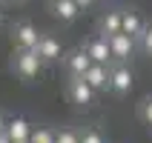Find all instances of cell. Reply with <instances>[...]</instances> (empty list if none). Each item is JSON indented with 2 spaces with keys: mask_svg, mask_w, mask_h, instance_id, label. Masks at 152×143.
I'll list each match as a JSON object with an SVG mask.
<instances>
[{
  "mask_svg": "<svg viewBox=\"0 0 152 143\" xmlns=\"http://www.w3.org/2000/svg\"><path fill=\"white\" fill-rule=\"evenodd\" d=\"M9 69H12V75H15L17 80L32 83V80H37V77L43 75L46 63L40 60V54L34 49H15L12 52V60H9Z\"/></svg>",
  "mask_w": 152,
  "mask_h": 143,
  "instance_id": "1",
  "label": "cell"
},
{
  "mask_svg": "<svg viewBox=\"0 0 152 143\" xmlns=\"http://www.w3.org/2000/svg\"><path fill=\"white\" fill-rule=\"evenodd\" d=\"M66 97L77 109H92L95 103H98V92L86 83L83 77H69L66 80Z\"/></svg>",
  "mask_w": 152,
  "mask_h": 143,
  "instance_id": "2",
  "label": "cell"
},
{
  "mask_svg": "<svg viewBox=\"0 0 152 143\" xmlns=\"http://www.w3.org/2000/svg\"><path fill=\"white\" fill-rule=\"evenodd\" d=\"M135 86V75L126 63H109V94L126 97Z\"/></svg>",
  "mask_w": 152,
  "mask_h": 143,
  "instance_id": "3",
  "label": "cell"
},
{
  "mask_svg": "<svg viewBox=\"0 0 152 143\" xmlns=\"http://www.w3.org/2000/svg\"><path fill=\"white\" fill-rule=\"evenodd\" d=\"M109 40V52H112V63H129L132 60V54H135V46L138 43L129 37V34L124 32H115L106 37Z\"/></svg>",
  "mask_w": 152,
  "mask_h": 143,
  "instance_id": "4",
  "label": "cell"
},
{
  "mask_svg": "<svg viewBox=\"0 0 152 143\" xmlns=\"http://www.w3.org/2000/svg\"><path fill=\"white\" fill-rule=\"evenodd\" d=\"M37 37H40V32L29 20H17L12 26V46L15 49H34L37 46Z\"/></svg>",
  "mask_w": 152,
  "mask_h": 143,
  "instance_id": "5",
  "label": "cell"
},
{
  "mask_svg": "<svg viewBox=\"0 0 152 143\" xmlns=\"http://www.w3.org/2000/svg\"><path fill=\"white\" fill-rule=\"evenodd\" d=\"M60 63H63V69H66V75H69V77H83V72L92 66V57H89V54H86V52L77 46V49L63 52Z\"/></svg>",
  "mask_w": 152,
  "mask_h": 143,
  "instance_id": "6",
  "label": "cell"
},
{
  "mask_svg": "<svg viewBox=\"0 0 152 143\" xmlns=\"http://www.w3.org/2000/svg\"><path fill=\"white\" fill-rule=\"evenodd\" d=\"M34 52L40 54V60L46 63V66H52V63H60V57H63V46H60V40L55 37V34H40V37H37V46H34Z\"/></svg>",
  "mask_w": 152,
  "mask_h": 143,
  "instance_id": "7",
  "label": "cell"
},
{
  "mask_svg": "<svg viewBox=\"0 0 152 143\" xmlns=\"http://www.w3.org/2000/svg\"><path fill=\"white\" fill-rule=\"evenodd\" d=\"M80 49L92 57V63H103V66H109L112 63V52H109V40L106 37H89V40H83V46Z\"/></svg>",
  "mask_w": 152,
  "mask_h": 143,
  "instance_id": "8",
  "label": "cell"
},
{
  "mask_svg": "<svg viewBox=\"0 0 152 143\" xmlns=\"http://www.w3.org/2000/svg\"><path fill=\"white\" fill-rule=\"evenodd\" d=\"M83 80L92 86L98 94H106V92H109V66H103V63H92V66L83 72Z\"/></svg>",
  "mask_w": 152,
  "mask_h": 143,
  "instance_id": "9",
  "label": "cell"
},
{
  "mask_svg": "<svg viewBox=\"0 0 152 143\" xmlns=\"http://www.w3.org/2000/svg\"><path fill=\"white\" fill-rule=\"evenodd\" d=\"M49 9H52V15L58 17L60 23H75L77 15H80V9H77L75 0H52Z\"/></svg>",
  "mask_w": 152,
  "mask_h": 143,
  "instance_id": "10",
  "label": "cell"
},
{
  "mask_svg": "<svg viewBox=\"0 0 152 143\" xmlns=\"http://www.w3.org/2000/svg\"><path fill=\"white\" fill-rule=\"evenodd\" d=\"M144 20H141V15L138 12H121V32L124 34H129L132 40H141V34H144Z\"/></svg>",
  "mask_w": 152,
  "mask_h": 143,
  "instance_id": "11",
  "label": "cell"
},
{
  "mask_svg": "<svg viewBox=\"0 0 152 143\" xmlns=\"http://www.w3.org/2000/svg\"><path fill=\"white\" fill-rule=\"evenodd\" d=\"M6 135L12 137V143H23L29 140V135H32V123L26 118H12L6 123Z\"/></svg>",
  "mask_w": 152,
  "mask_h": 143,
  "instance_id": "12",
  "label": "cell"
},
{
  "mask_svg": "<svg viewBox=\"0 0 152 143\" xmlns=\"http://www.w3.org/2000/svg\"><path fill=\"white\" fill-rule=\"evenodd\" d=\"M98 29H101L103 37H109V34L121 32V12H106V15H101V20H98Z\"/></svg>",
  "mask_w": 152,
  "mask_h": 143,
  "instance_id": "13",
  "label": "cell"
},
{
  "mask_svg": "<svg viewBox=\"0 0 152 143\" xmlns=\"http://www.w3.org/2000/svg\"><path fill=\"white\" fill-rule=\"evenodd\" d=\"M29 143H55V129H49V126H32Z\"/></svg>",
  "mask_w": 152,
  "mask_h": 143,
  "instance_id": "14",
  "label": "cell"
},
{
  "mask_svg": "<svg viewBox=\"0 0 152 143\" xmlns=\"http://www.w3.org/2000/svg\"><path fill=\"white\" fill-rule=\"evenodd\" d=\"M138 118H141V123H144V126L152 129V94L141 97V103H138Z\"/></svg>",
  "mask_w": 152,
  "mask_h": 143,
  "instance_id": "15",
  "label": "cell"
},
{
  "mask_svg": "<svg viewBox=\"0 0 152 143\" xmlns=\"http://www.w3.org/2000/svg\"><path fill=\"white\" fill-rule=\"evenodd\" d=\"M55 143H80L77 129H55Z\"/></svg>",
  "mask_w": 152,
  "mask_h": 143,
  "instance_id": "16",
  "label": "cell"
},
{
  "mask_svg": "<svg viewBox=\"0 0 152 143\" xmlns=\"http://www.w3.org/2000/svg\"><path fill=\"white\" fill-rule=\"evenodd\" d=\"M80 143H106V137L101 135V129L83 126V129H80Z\"/></svg>",
  "mask_w": 152,
  "mask_h": 143,
  "instance_id": "17",
  "label": "cell"
},
{
  "mask_svg": "<svg viewBox=\"0 0 152 143\" xmlns=\"http://www.w3.org/2000/svg\"><path fill=\"white\" fill-rule=\"evenodd\" d=\"M138 46H141V52H144L146 57H152V23H146V26H144V34H141Z\"/></svg>",
  "mask_w": 152,
  "mask_h": 143,
  "instance_id": "18",
  "label": "cell"
},
{
  "mask_svg": "<svg viewBox=\"0 0 152 143\" xmlns=\"http://www.w3.org/2000/svg\"><path fill=\"white\" fill-rule=\"evenodd\" d=\"M75 3H77V9L83 12V9H92L95 3H98V0H75Z\"/></svg>",
  "mask_w": 152,
  "mask_h": 143,
  "instance_id": "19",
  "label": "cell"
},
{
  "mask_svg": "<svg viewBox=\"0 0 152 143\" xmlns=\"http://www.w3.org/2000/svg\"><path fill=\"white\" fill-rule=\"evenodd\" d=\"M6 123H9V118L3 115V112H0V132H6Z\"/></svg>",
  "mask_w": 152,
  "mask_h": 143,
  "instance_id": "20",
  "label": "cell"
},
{
  "mask_svg": "<svg viewBox=\"0 0 152 143\" xmlns=\"http://www.w3.org/2000/svg\"><path fill=\"white\" fill-rule=\"evenodd\" d=\"M0 143H12V137H9L6 132H0Z\"/></svg>",
  "mask_w": 152,
  "mask_h": 143,
  "instance_id": "21",
  "label": "cell"
},
{
  "mask_svg": "<svg viewBox=\"0 0 152 143\" xmlns=\"http://www.w3.org/2000/svg\"><path fill=\"white\" fill-rule=\"evenodd\" d=\"M0 26H3V9H0Z\"/></svg>",
  "mask_w": 152,
  "mask_h": 143,
  "instance_id": "22",
  "label": "cell"
},
{
  "mask_svg": "<svg viewBox=\"0 0 152 143\" xmlns=\"http://www.w3.org/2000/svg\"><path fill=\"white\" fill-rule=\"evenodd\" d=\"M15 3H23V0H15Z\"/></svg>",
  "mask_w": 152,
  "mask_h": 143,
  "instance_id": "23",
  "label": "cell"
},
{
  "mask_svg": "<svg viewBox=\"0 0 152 143\" xmlns=\"http://www.w3.org/2000/svg\"><path fill=\"white\" fill-rule=\"evenodd\" d=\"M23 143H29V140H23Z\"/></svg>",
  "mask_w": 152,
  "mask_h": 143,
  "instance_id": "24",
  "label": "cell"
}]
</instances>
